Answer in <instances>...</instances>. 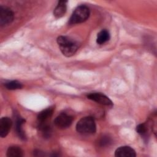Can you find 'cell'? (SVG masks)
<instances>
[{"instance_id":"obj_6","label":"cell","mask_w":157,"mask_h":157,"mask_svg":"<svg viewBox=\"0 0 157 157\" xmlns=\"http://www.w3.org/2000/svg\"><path fill=\"white\" fill-rule=\"evenodd\" d=\"M88 99L92 100L97 103L101 104L102 105L112 107L113 105V102L112 101L105 95L100 93H93L88 94Z\"/></svg>"},{"instance_id":"obj_13","label":"cell","mask_w":157,"mask_h":157,"mask_svg":"<svg viewBox=\"0 0 157 157\" xmlns=\"http://www.w3.org/2000/svg\"><path fill=\"white\" fill-rule=\"evenodd\" d=\"M109 39H110V34L109 31L105 29H102L98 34L96 42L99 45H102L105 43L107 41H108Z\"/></svg>"},{"instance_id":"obj_9","label":"cell","mask_w":157,"mask_h":157,"mask_svg":"<svg viewBox=\"0 0 157 157\" xmlns=\"http://www.w3.org/2000/svg\"><path fill=\"white\" fill-rule=\"evenodd\" d=\"M66 4V1H59L58 2V5L53 11V15L56 18H60L64 15L67 9Z\"/></svg>"},{"instance_id":"obj_16","label":"cell","mask_w":157,"mask_h":157,"mask_svg":"<svg viewBox=\"0 0 157 157\" xmlns=\"http://www.w3.org/2000/svg\"><path fill=\"white\" fill-rule=\"evenodd\" d=\"M111 143H112V140L108 136H103L99 142V144L101 147H105V146L109 145Z\"/></svg>"},{"instance_id":"obj_8","label":"cell","mask_w":157,"mask_h":157,"mask_svg":"<svg viewBox=\"0 0 157 157\" xmlns=\"http://www.w3.org/2000/svg\"><path fill=\"white\" fill-rule=\"evenodd\" d=\"M12 120L9 117H2L0 120V136L4 138L8 134L12 126Z\"/></svg>"},{"instance_id":"obj_2","label":"cell","mask_w":157,"mask_h":157,"mask_svg":"<svg viewBox=\"0 0 157 157\" xmlns=\"http://www.w3.org/2000/svg\"><path fill=\"white\" fill-rule=\"evenodd\" d=\"M57 43L62 53L67 57L72 56L77 50V45L66 36H59Z\"/></svg>"},{"instance_id":"obj_7","label":"cell","mask_w":157,"mask_h":157,"mask_svg":"<svg viewBox=\"0 0 157 157\" xmlns=\"http://www.w3.org/2000/svg\"><path fill=\"white\" fill-rule=\"evenodd\" d=\"M116 157H135V150L129 146H123L118 148L115 152Z\"/></svg>"},{"instance_id":"obj_11","label":"cell","mask_w":157,"mask_h":157,"mask_svg":"<svg viewBox=\"0 0 157 157\" xmlns=\"http://www.w3.org/2000/svg\"><path fill=\"white\" fill-rule=\"evenodd\" d=\"M25 120L23 118L20 117H18L17 118L16 122H15V130H16L17 134L18 136V137L22 140L26 139L25 133L24 132L22 129V124L25 123Z\"/></svg>"},{"instance_id":"obj_12","label":"cell","mask_w":157,"mask_h":157,"mask_svg":"<svg viewBox=\"0 0 157 157\" xmlns=\"http://www.w3.org/2000/svg\"><path fill=\"white\" fill-rule=\"evenodd\" d=\"M6 155L8 157H21L23 156V152L19 147L11 146L7 149Z\"/></svg>"},{"instance_id":"obj_1","label":"cell","mask_w":157,"mask_h":157,"mask_svg":"<svg viewBox=\"0 0 157 157\" xmlns=\"http://www.w3.org/2000/svg\"><path fill=\"white\" fill-rule=\"evenodd\" d=\"M76 130L82 136H91L96 131V126L94 118L91 117L82 118L76 124Z\"/></svg>"},{"instance_id":"obj_15","label":"cell","mask_w":157,"mask_h":157,"mask_svg":"<svg viewBox=\"0 0 157 157\" xmlns=\"http://www.w3.org/2000/svg\"><path fill=\"white\" fill-rule=\"evenodd\" d=\"M136 131L137 132L143 137H145L148 135V129L145 123H142L137 125L136 127Z\"/></svg>"},{"instance_id":"obj_3","label":"cell","mask_w":157,"mask_h":157,"mask_svg":"<svg viewBox=\"0 0 157 157\" xmlns=\"http://www.w3.org/2000/svg\"><path fill=\"white\" fill-rule=\"evenodd\" d=\"M90 16V9L86 6H78L69 18V23L75 25L85 21Z\"/></svg>"},{"instance_id":"obj_4","label":"cell","mask_w":157,"mask_h":157,"mask_svg":"<svg viewBox=\"0 0 157 157\" xmlns=\"http://www.w3.org/2000/svg\"><path fill=\"white\" fill-rule=\"evenodd\" d=\"M13 20V13L10 9L0 6V25L6 26L10 25Z\"/></svg>"},{"instance_id":"obj_5","label":"cell","mask_w":157,"mask_h":157,"mask_svg":"<svg viewBox=\"0 0 157 157\" xmlns=\"http://www.w3.org/2000/svg\"><path fill=\"white\" fill-rule=\"evenodd\" d=\"M72 120L73 118L72 116L66 113H61L56 117L54 120V123L58 128L65 129L71 126Z\"/></svg>"},{"instance_id":"obj_10","label":"cell","mask_w":157,"mask_h":157,"mask_svg":"<svg viewBox=\"0 0 157 157\" xmlns=\"http://www.w3.org/2000/svg\"><path fill=\"white\" fill-rule=\"evenodd\" d=\"M53 109V107H48L39 113L37 115L38 123H45L46 121L52 116Z\"/></svg>"},{"instance_id":"obj_14","label":"cell","mask_w":157,"mask_h":157,"mask_svg":"<svg viewBox=\"0 0 157 157\" xmlns=\"http://www.w3.org/2000/svg\"><path fill=\"white\" fill-rule=\"evenodd\" d=\"M5 86L8 90H15L22 88L23 85L17 80H13L5 83Z\"/></svg>"}]
</instances>
